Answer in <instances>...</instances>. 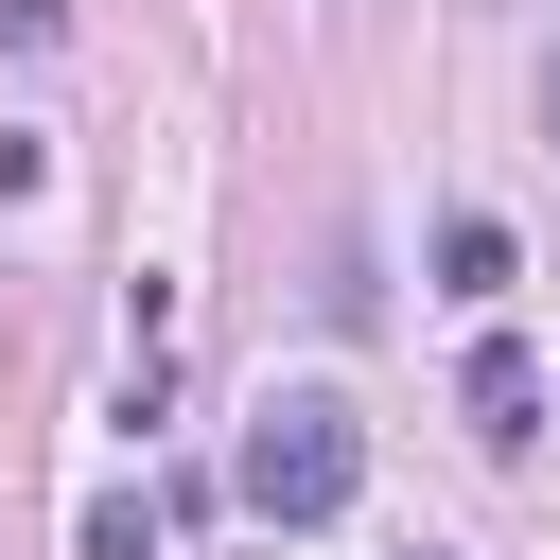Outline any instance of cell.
I'll return each instance as SVG.
<instances>
[{
    "label": "cell",
    "instance_id": "cell-2",
    "mask_svg": "<svg viewBox=\"0 0 560 560\" xmlns=\"http://www.w3.org/2000/svg\"><path fill=\"white\" fill-rule=\"evenodd\" d=\"M455 402H472V438H490V455H525V438H542V350H525V332H472Z\"/></svg>",
    "mask_w": 560,
    "mask_h": 560
},
{
    "label": "cell",
    "instance_id": "cell-3",
    "mask_svg": "<svg viewBox=\"0 0 560 560\" xmlns=\"http://www.w3.org/2000/svg\"><path fill=\"white\" fill-rule=\"evenodd\" d=\"M508 280H525V245H508L490 210H455V228H438V298H472V315H490Z\"/></svg>",
    "mask_w": 560,
    "mask_h": 560
},
{
    "label": "cell",
    "instance_id": "cell-4",
    "mask_svg": "<svg viewBox=\"0 0 560 560\" xmlns=\"http://www.w3.org/2000/svg\"><path fill=\"white\" fill-rule=\"evenodd\" d=\"M70 560H158V508H140V490H105V508L70 525Z\"/></svg>",
    "mask_w": 560,
    "mask_h": 560
},
{
    "label": "cell",
    "instance_id": "cell-1",
    "mask_svg": "<svg viewBox=\"0 0 560 560\" xmlns=\"http://www.w3.org/2000/svg\"><path fill=\"white\" fill-rule=\"evenodd\" d=\"M350 490H368L350 402H332V385H280V402L245 420V508H262V525H350Z\"/></svg>",
    "mask_w": 560,
    "mask_h": 560
},
{
    "label": "cell",
    "instance_id": "cell-5",
    "mask_svg": "<svg viewBox=\"0 0 560 560\" xmlns=\"http://www.w3.org/2000/svg\"><path fill=\"white\" fill-rule=\"evenodd\" d=\"M0 192H52V140L35 122H0Z\"/></svg>",
    "mask_w": 560,
    "mask_h": 560
},
{
    "label": "cell",
    "instance_id": "cell-6",
    "mask_svg": "<svg viewBox=\"0 0 560 560\" xmlns=\"http://www.w3.org/2000/svg\"><path fill=\"white\" fill-rule=\"evenodd\" d=\"M70 35V0H0V52H52Z\"/></svg>",
    "mask_w": 560,
    "mask_h": 560
}]
</instances>
